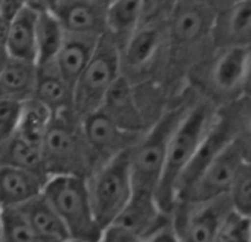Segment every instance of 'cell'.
<instances>
[{"label": "cell", "instance_id": "8", "mask_svg": "<svg viewBox=\"0 0 251 242\" xmlns=\"http://www.w3.org/2000/svg\"><path fill=\"white\" fill-rule=\"evenodd\" d=\"M95 218L103 229L111 226L132 196L130 149L100 166L87 179Z\"/></svg>", "mask_w": 251, "mask_h": 242}, {"label": "cell", "instance_id": "6", "mask_svg": "<svg viewBox=\"0 0 251 242\" xmlns=\"http://www.w3.org/2000/svg\"><path fill=\"white\" fill-rule=\"evenodd\" d=\"M43 195L61 217L70 239L100 242L103 230L95 218L86 179L74 176L49 177Z\"/></svg>", "mask_w": 251, "mask_h": 242}, {"label": "cell", "instance_id": "19", "mask_svg": "<svg viewBox=\"0 0 251 242\" xmlns=\"http://www.w3.org/2000/svg\"><path fill=\"white\" fill-rule=\"evenodd\" d=\"M99 37L84 34H65V40L55 59V67L62 78L74 89V84L89 64Z\"/></svg>", "mask_w": 251, "mask_h": 242}, {"label": "cell", "instance_id": "1", "mask_svg": "<svg viewBox=\"0 0 251 242\" xmlns=\"http://www.w3.org/2000/svg\"><path fill=\"white\" fill-rule=\"evenodd\" d=\"M217 109L211 102L197 95L189 109L180 120L179 126L169 142L163 173L155 191V201L164 213H172L176 204L177 182L192 160L200 144L211 129Z\"/></svg>", "mask_w": 251, "mask_h": 242}, {"label": "cell", "instance_id": "13", "mask_svg": "<svg viewBox=\"0 0 251 242\" xmlns=\"http://www.w3.org/2000/svg\"><path fill=\"white\" fill-rule=\"evenodd\" d=\"M167 49V20L141 25L121 48V70L144 73Z\"/></svg>", "mask_w": 251, "mask_h": 242}, {"label": "cell", "instance_id": "41", "mask_svg": "<svg viewBox=\"0 0 251 242\" xmlns=\"http://www.w3.org/2000/svg\"><path fill=\"white\" fill-rule=\"evenodd\" d=\"M8 59H9V55H8L6 46L0 45V74H2V71H3V68H5V65L8 62Z\"/></svg>", "mask_w": 251, "mask_h": 242}, {"label": "cell", "instance_id": "44", "mask_svg": "<svg viewBox=\"0 0 251 242\" xmlns=\"http://www.w3.org/2000/svg\"><path fill=\"white\" fill-rule=\"evenodd\" d=\"M62 242H81V241H74V239H67V241H62Z\"/></svg>", "mask_w": 251, "mask_h": 242}, {"label": "cell", "instance_id": "27", "mask_svg": "<svg viewBox=\"0 0 251 242\" xmlns=\"http://www.w3.org/2000/svg\"><path fill=\"white\" fill-rule=\"evenodd\" d=\"M52 115V111L46 105L31 97L23 102L20 123L15 133L30 145L42 149Z\"/></svg>", "mask_w": 251, "mask_h": 242}, {"label": "cell", "instance_id": "10", "mask_svg": "<svg viewBox=\"0 0 251 242\" xmlns=\"http://www.w3.org/2000/svg\"><path fill=\"white\" fill-rule=\"evenodd\" d=\"M245 160L230 142L201 173V176L177 198L176 202H204L229 196L239 167Z\"/></svg>", "mask_w": 251, "mask_h": 242}, {"label": "cell", "instance_id": "5", "mask_svg": "<svg viewBox=\"0 0 251 242\" xmlns=\"http://www.w3.org/2000/svg\"><path fill=\"white\" fill-rule=\"evenodd\" d=\"M195 97L197 93H194L192 97H186L177 105L164 109L154 121V124L130 148V176L133 192L155 195L172 135Z\"/></svg>", "mask_w": 251, "mask_h": 242}, {"label": "cell", "instance_id": "39", "mask_svg": "<svg viewBox=\"0 0 251 242\" xmlns=\"http://www.w3.org/2000/svg\"><path fill=\"white\" fill-rule=\"evenodd\" d=\"M244 96L251 99V49H248L247 71H245V81H244Z\"/></svg>", "mask_w": 251, "mask_h": 242}, {"label": "cell", "instance_id": "40", "mask_svg": "<svg viewBox=\"0 0 251 242\" xmlns=\"http://www.w3.org/2000/svg\"><path fill=\"white\" fill-rule=\"evenodd\" d=\"M9 20L3 18L0 15V45H6V37H8V31H9Z\"/></svg>", "mask_w": 251, "mask_h": 242}, {"label": "cell", "instance_id": "20", "mask_svg": "<svg viewBox=\"0 0 251 242\" xmlns=\"http://www.w3.org/2000/svg\"><path fill=\"white\" fill-rule=\"evenodd\" d=\"M33 99L46 105L52 114L71 111L74 103V89L62 78L53 62L37 65V81Z\"/></svg>", "mask_w": 251, "mask_h": 242}, {"label": "cell", "instance_id": "45", "mask_svg": "<svg viewBox=\"0 0 251 242\" xmlns=\"http://www.w3.org/2000/svg\"><path fill=\"white\" fill-rule=\"evenodd\" d=\"M0 242H2V226H0Z\"/></svg>", "mask_w": 251, "mask_h": 242}, {"label": "cell", "instance_id": "17", "mask_svg": "<svg viewBox=\"0 0 251 242\" xmlns=\"http://www.w3.org/2000/svg\"><path fill=\"white\" fill-rule=\"evenodd\" d=\"M106 8L95 0H58L52 14L65 33L100 37L106 33Z\"/></svg>", "mask_w": 251, "mask_h": 242}, {"label": "cell", "instance_id": "12", "mask_svg": "<svg viewBox=\"0 0 251 242\" xmlns=\"http://www.w3.org/2000/svg\"><path fill=\"white\" fill-rule=\"evenodd\" d=\"M112 224L148 241L158 230L172 224V216L158 207L154 194L132 192L127 205Z\"/></svg>", "mask_w": 251, "mask_h": 242}, {"label": "cell", "instance_id": "14", "mask_svg": "<svg viewBox=\"0 0 251 242\" xmlns=\"http://www.w3.org/2000/svg\"><path fill=\"white\" fill-rule=\"evenodd\" d=\"M251 49V0H232L216 12L213 49Z\"/></svg>", "mask_w": 251, "mask_h": 242}, {"label": "cell", "instance_id": "36", "mask_svg": "<svg viewBox=\"0 0 251 242\" xmlns=\"http://www.w3.org/2000/svg\"><path fill=\"white\" fill-rule=\"evenodd\" d=\"M24 6L37 12V14H43V12H52L58 0H23Z\"/></svg>", "mask_w": 251, "mask_h": 242}, {"label": "cell", "instance_id": "34", "mask_svg": "<svg viewBox=\"0 0 251 242\" xmlns=\"http://www.w3.org/2000/svg\"><path fill=\"white\" fill-rule=\"evenodd\" d=\"M100 242H147V241L115 224H111L106 229H103Z\"/></svg>", "mask_w": 251, "mask_h": 242}, {"label": "cell", "instance_id": "38", "mask_svg": "<svg viewBox=\"0 0 251 242\" xmlns=\"http://www.w3.org/2000/svg\"><path fill=\"white\" fill-rule=\"evenodd\" d=\"M176 2H191V3H200V5H204V6H208L211 8L213 11L219 12L220 9H223L229 2L232 0H176Z\"/></svg>", "mask_w": 251, "mask_h": 242}, {"label": "cell", "instance_id": "31", "mask_svg": "<svg viewBox=\"0 0 251 242\" xmlns=\"http://www.w3.org/2000/svg\"><path fill=\"white\" fill-rule=\"evenodd\" d=\"M214 242H250L248 217L232 210L223 220Z\"/></svg>", "mask_w": 251, "mask_h": 242}, {"label": "cell", "instance_id": "35", "mask_svg": "<svg viewBox=\"0 0 251 242\" xmlns=\"http://www.w3.org/2000/svg\"><path fill=\"white\" fill-rule=\"evenodd\" d=\"M24 6L23 0H0V15L6 20H12Z\"/></svg>", "mask_w": 251, "mask_h": 242}, {"label": "cell", "instance_id": "23", "mask_svg": "<svg viewBox=\"0 0 251 242\" xmlns=\"http://www.w3.org/2000/svg\"><path fill=\"white\" fill-rule=\"evenodd\" d=\"M17 208L24 214V217L31 223V226L46 241L62 242V241L70 239L68 232L61 217L58 216L55 208L50 205V202L46 199L43 192Z\"/></svg>", "mask_w": 251, "mask_h": 242}, {"label": "cell", "instance_id": "16", "mask_svg": "<svg viewBox=\"0 0 251 242\" xmlns=\"http://www.w3.org/2000/svg\"><path fill=\"white\" fill-rule=\"evenodd\" d=\"M230 142H232L230 123H229L226 114L222 109H217V115H216V120H214L211 129L208 130V133L205 135V138L200 144V146L195 151L192 160L189 161V164L186 166V169L183 170V173H182V176H180V179L177 182L176 198L182 192H185L201 176V173L210 166V163Z\"/></svg>", "mask_w": 251, "mask_h": 242}, {"label": "cell", "instance_id": "2", "mask_svg": "<svg viewBox=\"0 0 251 242\" xmlns=\"http://www.w3.org/2000/svg\"><path fill=\"white\" fill-rule=\"evenodd\" d=\"M216 11L191 2H176L167 17V61L188 71L213 50Z\"/></svg>", "mask_w": 251, "mask_h": 242}, {"label": "cell", "instance_id": "21", "mask_svg": "<svg viewBox=\"0 0 251 242\" xmlns=\"http://www.w3.org/2000/svg\"><path fill=\"white\" fill-rule=\"evenodd\" d=\"M37 81V64L11 58L0 74V97L25 102L33 97Z\"/></svg>", "mask_w": 251, "mask_h": 242}, {"label": "cell", "instance_id": "37", "mask_svg": "<svg viewBox=\"0 0 251 242\" xmlns=\"http://www.w3.org/2000/svg\"><path fill=\"white\" fill-rule=\"evenodd\" d=\"M147 242H179V241L172 229V224H169L164 229L158 230L155 235H152Z\"/></svg>", "mask_w": 251, "mask_h": 242}, {"label": "cell", "instance_id": "24", "mask_svg": "<svg viewBox=\"0 0 251 242\" xmlns=\"http://www.w3.org/2000/svg\"><path fill=\"white\" fill-rule=\"evenodd\" d=\"M0 166L21 169L42 179H49L45 170L42 149L30 145L17 133L0 145Z\"/></svg>", "mask_w": 251, "mask_h": 242}, {"label": "cell", "instance_id": "43", "mask_svg": "<svg viewBox=\"0 0 251 242\" xmlns=\"http://www.w3.org/2000/svg\"><path fill=\"white\" fill-rule=\"evenodd\" d=\"M248 235H250V242H251V217H248Z\"/></svg>", "mask_w": 251, "mask_h": 242}, {"label": "cell", "instance_id": "26", "mask_svg": "<svg viewBox=\"0 0 251 242\" xmlns=\"http://www.w3.org/2000/svg\"><path fill=\"white\" fill-rule=\"evenodd\" d=\"M65 30L52 12L37 15L36 28V64L48 65L55 62L65 40Z\"/></svg>", "mask_w": 251, "mask_h": 242}, {"label": "cell", "instance_id": "25", "mask_svg": "<svg viewBox=\"0 0 251 242\" xmlns=\"http://www.w3.org/2000/svg\"><path fill=\"white\" fill-rule=\"evenodd\" d=\"M141 25L139 0H111L106 8V31L117 40L120 49Z\"/></svg>", "mask_w": 251, "mask_h": 242}, {"label": "cell", "instance_id": "42", "mask_svg": "<svg viewBox=\"0 0 251 242\" xmlns=\"http://www.w3.org/2000/svg\"><path fill=\"white\" fill-rule=\"evenodd\" d=\"M95 2H98V3H100L103 6H108L111 3V0H95Z\"/></svg>", "mask_w": 251, "mask_h": 242}, {"label": "cell", "instance_id": "22", "mask_svg": "<svg viewBox=\"0 0 251 242\" xmlns=\"http://www.w3.org/2000/svg\"><path fill=\"white\" fill-rule=\"evenodd\" d=\"M37 12L23 8L9 23L6 50L11 58L36 62Z\"/></svg>", "mask_w": 251, "mask_h": 242}, {"label": "cell", "instance_id": "28", "mask_svg": "<svg viewBox=\"0 0 251 242\" xmlns=\"http://www.w3.org/2000/svg\"><path fill=\"white\" fill-rule=\"evenodd\" d=\"M219 109L226 114L230 123L232 144L245 161H251V99L242 96Z\"/></svg>", "mask_w": 251, "mask_h": 242}, {"label": "cell", "instance_id": "15", "mask_svg": "<svg viewBox=\"0 0 251 242\" xmlns=\"http://www.w3.org/2000/svg\"><path fill=\"white\" fill-rule=\"evenodd\" d=\"M100 109L126 132L145 133L151 127L136 100L130 80L126 78L124 74H120L108 90Z\"/></svg>", "mask_w": 251, "mask_h": 242}, {"label": "cell", "instance_id": "18", "mask_svg": "<svg viewBox=\"0 0 251 242\" xmlns=\"http://www.w3.org/2000/svg\"><path fill=\"white\" fill-rule=\"evenodd\" d=\"M46 182L30 171L0 166V210L20 207L40 195Z\"/></svg>", "mask_w": 251, "mask_h": 242}, {"label": "cell", "instance_id": "30", "mask_svg": "<svg viewBox=\"0 0 251 242\" xmlns=\"http://www.w3.org/2000/svg\"><path fill=\"white\" fill-rule=\"evenodd\" d=\"M229 199L236 213L251 217V161H244L239 167L229 192Z\"/></svg>", "mask_w": 251, "mask_h": 242}, {"label": "cell", "instance_id": "9", "mask_svg": "<svg viewBox=\"0 0 251 242\" xmlns=\"http://www.w3.org/2000/svg\"><path fill=\"white\" fill-rule=\"evenodd\" d=\"M232 210L229 196L204 202H176L170 213L172 229L179 242H214Z\"/></svg>", "mask_w": 251, "mask_h": 242}, {"label": "cell", "instance_id": "7", "mask_svg": "<svg viewBox=\"0 0 251 242\" xmlns=\"http://www.w3.org/2000/svg\"><path fill=\"white\" fill-rule=\"evenodd\" d=\"M120 74L121 49L117 40L106 31L99 37L89 64L74 84V114L83 120L98 111Z\"/></svg>", "mask_w": 251, "mask_h": 242}, {"label": "cell", "instance_id": "32", "mask_svg": "<svg viewBox=\"0 0 251 242\" xmlns=\"http://www.w3.org/2000/svg\"><path fill=\"white\" fill-rule=\"evenodd\" d=\"M23 102L0 97V145L15 135L20 123Z\"/></svg>", "mask_w": 251, "mask_h": 242}, {"label": "cell", "instance_id": "3", "mask_svg": "<svg viewBox=\"0 0 251 242\" xmlns=\"http://www.w3.org/2000/svg\"><path fill=\"white\" fill-rule=\"evenodd\" d=\"M42 155L48 177L74 176L87 180L96 170L83 135L81 120L73 109L52 115Z\"/></svg>", "mask_w": 251, "mask_h": 242}, {"label": "cell", "instance_id": "29", "mask_svg": "<svg viewBox=\"0 0 251 242\" xmlns=\"http://www.w3.org/2000/svg\"><path fill=\"white\" fill-rule=\"evenodd\" d=\"M0 226L2 242H49L31 226L17 207L0 210Z\"/></svg>", "mask_w": 251, "mask_h": 242}, {"label": "cell", "instance_id": "11", "mask_svg": "<svg viewBox=\"0 0 251 242\" xmlns=\"http://www.w3.org/2000/svg\"><path fill=\"white\" fill-rule=\"evenodd\" d=\"M81 129L96 170L120 152L130 149L144 135L120 129L100 108L81 120Z\"/></svg>", "mask_w": 251, "mask_h": 242}, {"label": "cell", "instance_id": "4", "mask_svg": "<svg viewBox=\"0 0 251 242\" xmlns=\"http://www.w3.org/2000/svg\"><path fill=\"white\" fill-rule=\"evenodd\" d=\"M247 59L248 49H213L188 71L186 78L198 96L223 108L244 96Z\"/></svg>", "mask_w": 251, "mask_h": 242}, {"label": "cell", "instance_id": "33", "mask_svg": "<svg viewBox=\"0 0 251 242\" xmlns=\"http://www.w3.org/2000/svg\"><path fill=\"white\" fill-rule=\"evenodd\" d=\"M176 0H139L141 5V25L163 21V15L169 17ZM139 25V27H141Z\"/></svg>", "mask_w": 251, "mask_h": 242}]
</instances>
